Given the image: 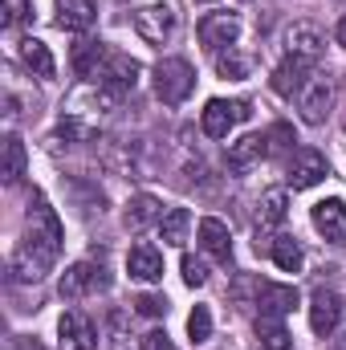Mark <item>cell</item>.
<instances>
[{"mask_svg": "<svg viewBox=\"0 0 346 350\" xmlns=\"http://www.w3.org/2000/svg\"><path fill=\"white\" fill-rule=\"evenodd\" d=\"M62 241H66V228H62L57 212L49 208V200L41 191H33L29 196V216H25V237H21V245L12 249V261H8L12 277L21 285L41 281L53 269V261H57Z\"/></svg>", "mask_w": 346, "mask_h": 350, "instance_id": "obj_1", "label": "cell"}, {"mask_svg": "<svg viewBox=\"0 0 346 350\" xmlns=\"http://www.w3.org/2000/svg\"><path fill=\"white\" fill-rule=\"evenodd\" d=\"M191 90H196V70L187 57H163L155 66V98L163 106H179Z\"/></svg>", "mask_w": 346, "mask_h": 350, "instance_id": "obj_2", "label": "cell"}, {"mask_svg": "<svg viewBox=\"0 0 346 350\" xmlns=\"http://www.w3.org/2000/svg\"><path fill=\"white\" fill-rule=\"evenodd\" d=\"M326 175H330V163H326V155H322V151H314V147H297V151L289 155L285 183H289L293 191H306V187L322 183Z\"/></svg>", "mask_w": 346, "mask_h": 350, "instance_id": "obj_3", "label": "cell"}, {"mask_svg": "<svg viewBox=\"0 0 346 350\" xmlns=\"http://www.w3.org/2000/svg\"><path fill=\"white\" fill-rule=\"evenodd\" d=\"M102 289H110L106 265L78 261L62 273V297H70V301H78V297H86V293H102Z\"/></svg>", "mask_w": 346, "mask_h": 350, "instance_id": "obj_4", "label": "cell"}, {"mask_svg": "<svg viewBox=\"0 0 346 350\" xmlns=\"http://www.w3.org/2000/svg\"><path fill=\"white\" fill-rule=\"evenodd\" d=\"M249 118V102H224V98H208L204 114H200V126L208 139H228V131L237 122Z\"/></svg>", "mask_w": 346, "mask_h": 350, "instance_id": "obj_5", "label": "cell"}, {"mask_svg": "<svg viewBox=\"0 0 346 350\" xmlns=\"http://www.w3.org/2000/svg\"><path fill=\"white\" fill-rule=\"evenodd\" d=\"M175 8L168 4H143L139 12H135V33L147 41V45H168L175 37Z\"/></svg>", "mask_w": 346, "mask_h": 350, "instance_id": "obj_6", "label": "cell"}, {"mask_svg": "<svg viewBox=\"0 0 346 350\" xmlns=\"http://www.w3.org/2000/svg\"><path fill=\"white\" fill-rule=\"evenodd\" d=\"M196 33H200V45H204V49L224 53V49H232L237 37H241V16H237V12H208Z\"/></svg>", "mask_w": 346, "mask_h": 350, "instance_id": "obj_7", "label": "cell"}, {"mask_svg": "<svg viewBox=\"0 0 346 350\" xmlns=\"http://www.w3.org/2000/svg\"><path fill=\"white\" fill-rule=\"evenodd\" d=\"M330 106H334V86H330V78L326 74H314L306 90L297 94V110H302V118L310 122V126H322L326 118H330Z\"/></svg>", "mask_w": 346, "mask_h": 350, "instance_id": "obj_8", "label": "cell"}, {"mask_svg": "<svg viewBox=\"0 0 346 350\" xmlns=\"http://www.w3.org/2000/svg\"><path fill=\"white\" fill-rule=\"evenodd\" d=\"M285 53L318 66L322 53H326V33H322L318 25H310V21H293V25L285 29Z\"/></svg>", "mask_w": 346, "mask_h": 350, "instance_id": "obj_9", "label": "cell"}, {"mask_svg": "<svg viewBox=\"0 0 346 350\" xmlns=\"http://www.w3.org/2000/svg\"><path fill=\"white\" fill-rule=\"evenodd\" d=\"M57 347L62 350H94L98 347V330L82 310H66L57 322Z\"/></svg>", "mask_w": 346, "mask_h": 350, "instance_id": "obj_10", "label": "cell"}, {"mask_svg": "<svg viewBox=\"0 0 346 350\" xmlns=\"http://www.w3.org/2000/svg\"><path fill=\"white\" fill-rule=\"evenodd\" d=\"M338 322H343V297L334 289H314V297H310V326H314V334L330 338L338 330Z\"/></svg>", "mask_w": 346, "mask_h": 350, "instance_id": "obj_11", "label": "cell"}, {"mask_svg": "<svg viewBox=\"0 0 346 350\" xmlns=\"http://www.w3.org/2000/svg\"><path fill=\"white\" fill-rule=\"evenodd\" d=\"M139 78H143V66H139L135 57H127V53H110V62H106L98 86L122 98V94H131V90L139 86Z\"/></svg>", "mask_w": 346, "mask_h": 350, "instance_id": "obj_12", "label": "cell"}, {"mask_svg": "<svg viewBox=\"0 0 346 350\" xmlns=\"http://www.w3.org/2000/svg\"><path fill=\"white\" fill-rule=\"evenodd\" d=\"M314 78V62H302V57H289L285 53V62L273 70V78H269V86L277 90L281 98H297L302 90H306V82Z\"/></svg>", "mask_w": 346, "mask_h": 350, "instance_id": "obj_13", "label": "cell"}, {"mask_svg": "<svg viewBox=\"0 0 346 350\" xmlns=\"http://www.w3.org/2000/svg\"><path fill=\"white\" fill-rule=\"evenodd\" d=\"M127 273H131V281H143V285L163 281V253H159L155 245H147V241L131 245V253H127Z\"/></svg>", "mask_w": 346, "mask_h": 350, "instance_id": "obj_14", "label": "cell"}, {"mask_svg": "<svg viewBox=\"0 0 346 350\" xmlns=\"http://www.w3.org/2000/svg\"><path fill=\"white\" fill-rule=\"evenodd\" d=\"M285 216H289V196H285L281 187L265 191L261 204H257V237H265V241L273 245V232L285 224Z\"/></svg>", "mask_w": 346, "mask_h": 350, "instance_id": "obj_15", "label": "cell"}, {"mask_svg": "<svg viewBox=\"0 0 346 350\" xmlns=\"http://www.w3.org/2000/svg\"><path fill=\"white\" fill-rule=\"evenodd\" d=\"M200 249L220 265L232 261V232H228V224L216 220V216H204L200 220Z\"/></svg>", "mask_w": 346, "mask_h": 350, "instance_id": "obj_16", "label": "cell"}, {"mask_svg": "<svg viewBox=\"0 0 346 350\" xmlns=\"http://www.w3.org/2000/svg\"><path fill=\"white\" fill-rule=\"evenodd\" d=\"M310 220H314V228L326 237V241H346V204L343 200H318L314 208H310Z\"/></svg>", "mask_w": 346, "mask_h": 350, "instance_id": "obj_17", "label": "cell"}, {"mask_svg": "<svg viewBox=\"0 0 346 350\" xmlns=\"http://www.w3.org/2000/svg\"><path fill=\"white\" fill-rule=\"evenodd\" d=\"M106 62H110V49H106L102 41H82V45L74 49V74L86 78V82H98V78H102Z\"/></svg>", "mask_w": 346, "mask_h": 350, "instance_id": "obj_18", "label": "cell"}, {"mask_svg": "<svg viewBox=\"0 0 346 350\" xmlns=\"http://www.w3.org/2000/svg\"><path fill=\"white\" fill-rule=\"evenodd\" d=\"M98 21V4L94 0H57V25L66 33H86Z\"/></svg>", "mask_w": 346, "mask_h": 350, "instance_id": "obj_19", "label": "cell"}, {"mask_svg": "<svg viewBox=\"0 0 346 350\" xmlns=\"http://www.w3.org/2000/svg\"><path fill=\"white\" fill-rule=\"evenodd\" d=\"M257 306L261 314H269V318H285V314H293V306H297V289L293 285H261L257 293Z\"/></svg>", "mask_w": 346, "mask_h": 350, "instance_id": "obj_20", "label": "cell"}, {"mask_svg": "<svg viewBox=\"0 0 346 350\" xmlns=\"http://www.w3.org/2000/svg\"><path fill=\"white\" fill-rule=\"evenodd\" d=\"M265 155H269L265 135H245V139L228 143V167H232V172H249V167H253V163H261Z\"/></svg>", "mask_w": 346, "mask_h": 350, "instance_id": "obj_21", "label": "cell"}, {"mask_svg": "<svg viewBox=\"0 0 346 350\" xmlns=\"http://www.w3.org/2000/svg\"><path fill=\"white\" fill-rule=\"evenodd\" d=\"M122 220H127L131 232H143L147 224H159V220H163V204H159L155 196H135V200L127 204Z\"/></svg>", "mask_w": 346, "mask_h": 350, "instance_id": "obj_22", "label": "cell"}, {"mask_svg": "<svg viewBox=\"0 0 346 350\" xmlns=\"http://www.w3.org/2000/svg\"><path fill=\"white\" fill-rule=\"evenodd\" d=\"M21 62L33 70V78H53V74H57V62H53L49 45L37 41V37H25V41H21Z\"/></svg>", "mask_w": 346, "mask_h": 350, "instance_id": "obj_23", "label": "cell"}, {"mask_svg": "<svg viewBox=\"0 0 346 350\" xmlns=\"http://www.w3.org/2000/svg\"><path fill=\"white\" fill-rule=\"evenodd\" d=\"M155 228H159V241H163V245L179 249V245H187V232H191V212H187V208H168V212H163V220H159Z\"/></svg>", "mask_w": 346, "mask_h": 350, "instance_id": "obj_24", "label": "cell"}, {"mask_svg": "<svg viewBox=\"0 0 346 350\" xmlns=\"http://www.w3.org/2000/svg\"><path fill=\"white\" fill-rule=\"evenodd\" d=\"M269 257H273V265H277L281 273H302V265H306V253H302V245H297L293 237H273Z\"/></svg>", "mask_w": 346, "mask_h": 350, "instance_id": "obj_25", "label": "cell"}, {"mask_svg": "<svg viewBox=\"0 0 346 350\" xmlns=\"http://www.w3.org/2000/svg\"><path fill=\"white\" fill-rule=\"evenodd\" d=\"M25 163H29V155H25V143H21L16 135H8V139H4V159H0V179H4L8 187H12V183H21Z\"/></svg>", "mask_w": 346, "mask_h": 350, "instance_id": "obj_26", "label": "cell"}, {"mask_svg": "<svg viewBox=\"0 0 346 350\" xmlns=\"http://www.w3.org/2000/svg\"><path fill=\"white\" fill-rule=\"evenodd\" d=\"M257 342L265 350H289V347H293V338H289L285 322H281V318H269V314H261V318H257Z\"/></svg>", "mask_w": 346, "mask_h": 350, "instance_id": "obj_27", "label": "cell"}, {"mask_svg": "<svg viewBox=\"0 0 346 350\" xmlns=\"http://www.w3.org/2000/svg\"><path fill=\"white\" fill-rule=\"evenodd\" d=\"M216 70H220V78H249L253 74V57L237 53V45H232V49L216 53Z\"/></svg>", "mask_w": 346, "mask_h": 350, "instance_id": "obj_28", "label": "cell"}, {"mask_svg": "<svg viewBox=\"0 0 346 350\" xmlns=\"http://www.w3.org/2000/svg\"><path fill=\"white\" fill-rule=\"evenodd\" d=\"M187 338L191 342H208L212 338V314H208V306H196L187 314Z\"/></svg>", "mask_w": 346, "mask_h": 350, "instance_id": "obj_29", "label": "cell"}, {"mask_svg": "<svg viewBox=\"0 0 346 350\" xmlns=\"http://www.w3.org/2000/svg\"><path fill=\"white\" fill-rule=\"evenodd\" d=\"M265 147H269V155H281V151H289V147H293V131H289L285 122H277L273 131H265Z\"/></svg>", "mask_w": 346, "mask_h": 350, "instance_id": "obj_30", "label": "cell"}, {"mask_svg": "<svg viewBox=\"0 0 346 350\" xmlns=\"http://www.w3.org/2000/svg\"><path fill=\"white\" fill-rule=\"evenodd\" d=\"M183 285H191V289H200L204 281H208V265L200 261V257H183Z\"/></svg>", "mask_w": 346, "mask_h": 350, "instance_id": "obj_31", "label": "cell"}, {"mask_svg": "<svg viewBox=\"0 0 346 350\" xmlns=\"http://www.w3.org/2000/svg\"><path fill=\"white\" fill-rule=\"evenodd\" d=\"M135 314H143V318H163V314H168V297H159V293H143V297L135 301Z\"/></svg>", "mask_w": 346, "mask_h": 350, "instance_id": "obj_32", "label": "cell"}, {"mask_svg": "<svg viewBox=\"0 0 346 350\" xmlns=\"http://www.w3.org/2000/svg\"><path fill=\"white\" fill-rule=\"evenodd\" d=\"M143 350H175V342L168 338V330H147L143 334Z\"/></svg>", "mask_w": 346, "mask_h": 350, "instance_id": "obj_33", "label": "cell"}, {"mask_svg": "<svg viewBox=\"0 0 346 350\" xmlns=\"http://www.w3.org/2000/svg\"><path fill=\"white\" fill-rule=\"evenodd\" d=\"M12 350H41V342H37V338H21Z\"/></svg>", "mask_w": 346, "mask_h": 350, "instance_id": "obj_34", "label": "cell"}, {"mask_svg": "<svg viewBox=\"0 0 346 350\" xmlns=\"http://www.w3.org/2000/svg\"><path fill=\"white\" fill-rule=\"evenodd\" d=\"M338 41L346 45V16H343V25H338Z\"/></svg>", "mask_w": 346, "mask_h": 350, "instance_id": "obj_35", "label": "cell"}]
</instances>
